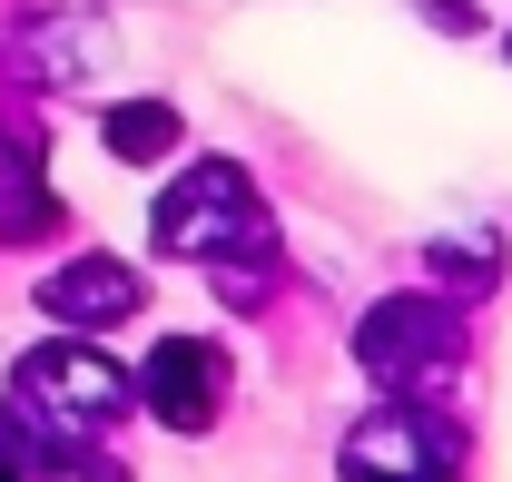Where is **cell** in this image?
<instances>
[{"instance_id": "obj_1", "label": "cell", "mask_w": 512, "mask_h": 482, "mask_svg": "<svg viewBox=\"0 0 512 482\" xmlns=\"http://www.w3.org/2000/svg\"><path fill=\"white\" fill-rule=\"evenodd\" d=\"M128 404H138V374H119V364L89 355V345H40V355H20V374H10V414L50 423V433H99Z\"/></svg>"}, {"instance_id": "obj_2", "label": "cell", "mask_w": 512, "mask_h": 482, "mask_svg": "<svg viewBox=\"0 0 512 482\" xmlns=\"http://www.w3.org/2000/svg\"><path fill=\"white\" fill-rule=\"evenodd\" d=\"M355 364L375 384H394V394H434L453 364H463V325H453L444 296H384L355 325Z\"/></svg>"}, {"instance_id": "obj_3", "label": "cell", "mask_w": 512, "mask_h": 482, "mask_svg": "<svg viewBox=\"0 0 512 482\" xmlns=\"http://www.w3.org/2000/svg\"><path fill=\"white\" fill-rule=\"evenodd\" d=\"M266 237V217H256L247 178L227 168V158H207V168H188V178L158 197V246L168 256H237V246Z\"/></svg>"}, {"instance_id": "obj_4", "label": "cell", "mask_w": 512, "mask_h": 482, "mask_svg": "<svg viewBox=\"0 0 512 482\" xmlns=\"http://www.w3.org/2000/svg\"><path fill=\"white\" fill-rule=\"evenodd\" d=\"M453 463H463V443L424 404H384L345 433V482H453Z\"/></svg>"}, {"instance_id": "obj_5", "label": "cell", "mask_w": 512, "mask_h": 482, "mask_svg": "<svg viewBox=\"0 0 512 482\" xmlns=\"http://www.w3.org/2000/svg\"><path fill=\"white\" fill-rule=\"evenodd\" d=\"M138 404L168 423V433H207L217 404H227V355H217L207 335H168V345L148 355V374H138Z\"/></svg>"}, {"instance_id": "obj_6", "label": "cell", "mask_w": 512, "mask_h": 482, "mask_svg": "<svg viewBox=\"0 0 512 482\" xmlns=\"http://www.w3.org/2000/svg\"><path fill=\"white\" fill-rule=\"evenodd\" d=\"M138 266H119V256H69V266H50L40 276V305L60 315V325H119V315H138Z\"/></svg>"}, {"instance_id": "obj_7", "label": "cell", "mask_w": 512, "mask_h": 482, "mask_svg": "<svg viewBox=\"0 0 512 482\" xmlns=\"http://www.w3.org/2000/svg\"><path fill=\"white\" fill-rule=\"evenodd\" d=\"M99 138H109V158H128V168H138V158H168V148H178V109H168V99H119V109L99 119Z\"/></svg>"}, {"instance_id": "obj_8", "label": "cell", "mask_w": 512, "mask_h": 482, "mask_svg": "<svg viewBox=\"0 0 512 482\" xmlns=\"http://www.w3.org/2000/svg\"><path fill=\"white\" fill-rule=\"evenodd\" d=\"M434 276L463 286V296H483V286L503 276V246H493V237H444V246H434Z\"/></svg>"}, {"instance_id": "obj_9", "label": "cell", "mask_w": 512, "mask_h": 482, "mask_svg": "<svg viewBox=\"0 0 512 482\" xmlns=\"http://www.w3.org/2000/svg\"><path fill=\"white\" fill-rule=\"evenodd\" d=\"M424 20L434 30H473V0H424Z\"/></svg>"}]
</instances>
